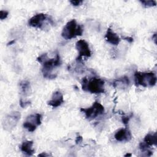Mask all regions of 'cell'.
Wrapping results in <instances>:
<instances>
[{"mask_svg": "<svg viewBox=\"0 0 157 157\" xmlns=\"http://www.w3.org/2000/svg\"><path fill=\"white\" fill-rule=\"evenodd\" d=\"M104 83V81L100 78L93 77L88 80L85 77L82 81V88L83 90L91 93H104L105 92Z\"/></svg>", "mask_w": 157, "mask_h": 157, "instance_id": "obj_1", "label": "cell"}, {"mask_svg": "<svg viewBox=\"0 0 157 157\" xmlns=\"http://www.w3.org/2000/svg\"><path fill=\"white\" fill-rule=\"evenodd\" d=\"M83 27L82 25L77 24L75 19H72L68 21L64 26L61 36L66 40H69L80 36L83 34Z\"/></svg>", "mask_w": 157, "mask_h": 157, "instance_id": "obj_2", "label": "cell"}, {"mask_svg": "<svg viewBox=\"0 0 157 157\" xmlns=\"http://www.w3.org/2000/svg\"><path fill=\"white\" fill-rule=\"evenodd\" d=\"M134 81L137 86L152 87L156 83V77L155 74L152 72H142L136 71L134 73Z\"/></svg>", "mask_w": 157, "mask_h": 157, "instance_id": "obj_3", "label": "cell"}, {"mask_svg": "<svg viewBox=\"0 0 157 157\" xmlns=\"http://www.w3.org/2000/svg\"><path fill=\"white\" fill-rule=\"evenodd\" d=\"M61 64V61L59 55L58 54L55 58L48 59L47 58L42 63V72L43 75L45 78H55L56 77V74H52L53 69L60 66Z\"/></svg>", "mask_w": 157, "mask_h": 157, "instance_id": "obj_4", "label": "cell"}, {"mask_svg": "<svg viewBox=\"0 0 157 157\" xmlns=\"http://www.w3.org/2000/svg\"><path fill=\"white\" fill-rule=\"evenodd\" d=\"M80 111L85 114L86 118L94 119L103 114L105 112L104 106L98 101H95L93 105L88 108H81Z\"/></svg>", "mask_w": 157, "mask_h": 157, "instance_id": "obj_5", "label": "cell"}, {"mask_svg": "<svg viewBox=\"0 0 157 157\" xmlns=\"http://www.w3.org/2000/svg\"><path fill=\"white\" fill-rule=\"evenodd\" d=\"M42 115L40 113L31 114L26 118L23 123V127L29 132H33L41 124Z\"/></svg>", "mask_w": 157, "mask_h": 157, "instance_id": "obj_6", "label": "cell"}, {"mask_svg": "<svg viewBox=\"0 0 157 157\" xmlns=\"http://www.w3.org/2000/svg\"><path fill=\"white\" fill-rule=\"evenodd\" d=\"M51 20H52V19L47 14L40 13L30 18L28 21V25L33 28L42 29L44 26V23Z\"/></svg>", "mask_w": 157, "mask_h": 157, "instance_id": "obj_7", "label": "cell"}, {"mask_svg": "<svg viewBox=\"0 0 157 157\" xmlns=\"http://www.w3.org/2000/svg\"><path fill=\"white\" fill-rule=\"evenodd\" d=\"M20 113L18 112H13L9 114L2 123L4 129L7 131L13 129L17 124V122L20 118Z\"/></svg>", "mask_w": 157, "mask_h": 157, "instance_id": "obj_8", "label": "cell"}, {"mask_svg": "<svg viewBox=\"0 0 157 157\" xmlns=\"http://www.w3.org/2000/svg\"><path fill=\"white\" fill-rule=\"evenodd\" d=\"M75 48L78 52L79 56L77 58V60L80 61L83 56L90 57L91 55V52L89 47L88 44L83 39H80L76 42Z\"/></svg>", "mask_w": 157, "mask_h": 157, "instance_id": "obj_9", "label": "cell"}, {"mask_svg": "<svg viewBox=\"0 0 157 157\" xmlns=\"http://www.w3.org/2000/svg\"><path fill=\"white\" fill-rule=\"evenodd\" d=\"M114 137L120 142H128L131 139L132 135L128 128H121L115 132Z\"/></svg>", "mask_w": 157, "mask_h": 157, "instance_id": "obj_10", "label": "cell"}, {"mask_svg": "<svg viewBox=\"0 0 157 157\" xmlns=\"http://www.w3.org/2000/svg\"><path fill=\"white\" fill-rule=\"evenodd\" d=\"M64 102L63 94L59 91H55L52 96V99L48 102V105L52 107H57L60 106Z\"/></svg>", "mask_w": 157, "mask_h": 157, "instance_id": "obj_11", "label": "cell"}, {"mask_svg": "<svg viewBox=\"0 0 157 157\" xmlns=\"http://www.w3.org/2000/svg\"><path fill=\"white\" fill-rule=\"evenodd\" d=\"M105 38L107 42L113 45H118L121 41L119 36L116 33H115L110 28H109L107 29L106 34L105 35Z\"/></svg>", "mask_w": 157, "mask_h": 157, "instance_id": "obj_12", "label": "cell"}, {"mask_svg": "<svg viewBox=\"0 0 157 157\" xmlns=\"http://www.w3.org/2000/svg\"><path fill=\"white\" fill-rule=\"evenodd\" d=\"M33 142L32 140L24 141L20 146L21 151L28 156H31L34 153V150L33 148Z\"/></svg>", "mask_w": 157, "mask_h": 157, "instance_id": "obj_13", "label": "cell"}, {"mask_svg": "<svg viewBox=\"0 0 157 157\" xmlns=\"http://www.w3.org/2000/svg\"><path fill=\"white\" fill-rule=\"evenodd\" d=\"M144 142L148 146H152V145L156 146L157 145L156 133L154 132L153 134L152 133L147 134L144 137Z\"/></svg>", "mask_w": 157, "mask_h": 157, "instance_id": "obj_14", "label": "cell"}, {"mask_svg": "<svg viewBox=\"0 0 157 157\" xmlns=\"http://www.w3.org/2000/svg\"><path fill=\"white\" fill-rule=\"evenodd\" d=\"M21 92L24 94L29 93L30 90V83L27 80H22L19 84Z\"/></svg>", "mask_w": 157, "mask_h": 157, "instance_id": "obj_15", "label": "cell"}, {"mask_svg": "<svg viewBox=\"0 0 157 157\" xmlns=\"http://www.w3.org/2000/svg\"><path fill=\"white\" fill-rule=\"evenodd\" d=\"M129 83V78L126 76H124L121 78H120L118 80H115L113 83V85L116 87L117 86H118L119 84L121 85H123L125 86H128Z\"/></svg>", "mask_w": 157, "mask_h": 157, "instance_id": "obj_16", "label": "cell"}, {"mask_svg": "<svg viewBox=\"0 0 157 157\" xmlns=\"http://www.w3.org/2000/svg\"><path fill=\"white\" fill-rule=\"evenodd\" d=\"M140 2L142 4V5L146 8L153 7L156 5V2L155 1L153 0H149V1H140Z\"/></svg>", "mask_w": 157, "mask_h": 157, "instance_id": "obj_17", "label": "cell"}, {"mask_svg": "<svg viewBox=\"0 0 157 157\" xmlns=\"http://www.w3.org/2000/svg\"><path fill=\"white\" fill-rule=\"evenodd\" d=\"M8 14H9V13H8L7 11L1 10L0 11V19H1V20H4V19H6V18L7 17Z\"/></svg>", "mask_w": 157, "mask_h": 157, "instance_id": "obj_18", "label": "cell"}, {"mask_svg": "<svg viewBox=\"0 0 157 157\" xmlns=\"http://www.w3.org/2000/svg\"><path fill=\"white\" fill-rule=\"evenodd\" d=\"M47 58V53H44L42 55L39 56L37 58V61L40 63H42L43 61Z\"/></svg>", "mask_w": 157, "mask_h": 157, "instance_id": "obj_19", "label": "cell"}, {"mask_svg": "<svg viewBox=\"0 0 157 157\" xmlns=\"http://www.w3.org/2000/svg\"><path fill=\"white\" fill-rule=\"evenodd\" d=\"M131 117H132V114L130 116H128V117H123L121 120H122V122L123 123V124H126V125L128 124Z\"/></svg>", "mask_w": 157, "mask_h": 157, "instance_id": "obj_20", "label": "cell"}, {"mask_svg": "<svg viewBox=\"0 0 157 157\" xmlns=\"http://www.w3.org/2000/svg\"><path fill=\"white\" fill-rule=\"evenodd\" d=\"M71 2V4L74 6H78L81 5V4L83 3V1H80V0H77V1H69Z\"/></svg>", "mask_w": 157, "mask_h": 157, "instance_id": "obj_21", "label": "cell"}, {"mask_svg": "<svg viewBox=\"0 0 157 157\" xmlns=\"http://www.w3.org/2000/svg\"><path fill=\"white\" fill-rule=\"evenodd\" d=\"M29 104H30V102H29V101L24 102V101H23V100H22L21 99L20 100V106H21V107H23V108L26 107L27 105H29Z\"/></svg>", "mask_w": 157, "mask_h": 157, "instance_id": "obj_22", "label": "cell"}, {"mask_svg": "<svg viewBox=\"0 0 157 157\" xmlns=\"http://www.w3.org/2000/svg\"><path fill=\"white\" fill-rule=\"evenodd\" d=\"M82 141V137L80 136H77L76 139H75V144H78L81 143Z\"/></svg>", "mask_w": 157, "mask_h": 157, "instance_id": "obj_23", "label": "cell"}, {"mask_svg": "<svg viewBox=\"0 0 157 157\" xmlns=\"http://www.w3.org/2000/svg\"><path fill=\"white\" fill-rule=\"evenodd\" d=\"M123 39L127 40L129 43H131V42H133V38L131 37H125L123 38Z\"/></svg>", "mask_w": 157, "mask_h": 157, "instance_id": "obj_24", "label": "cell"}, {"mask_svg": "<svg viewBox=\"0 0 157 157\" xmlns=\"http://www.w3.org/2000/svg\"><path fill=\"white\" fill-rule=\"evenodd\" d=\"M49 155H50L49 154H46L45 153L43 152V153L39 154L38 156H49Z\"/></svg>", "mask_w": 157, "mask_h": 157, "instance_id": "obj_25", "label": "cell"}, {"mask_svg": "<svg viewBox=\"0 0 157 157\" xmlns=\"http://www.w3.org/2000/svg\"><path fill=\"white\" fill-rule=\"evenodd\" d=\"M156 33H155L154 35L152 36V39H154V40H155V43H156Z\"/></svg>", "mask_w": 157, "mask_h": 157, "instance_id": "obj_26", "label": "cell"}, {"mask_svg": "<svg viewBox=\"0 0 157 157\" xmlns=\"http://www.w3.org/2000/svg\"><path fill=\"white\" fill-rule=\"evenodd\" d=\"M15 42V40H12V41H10V42H9L8 44H7V45H12V44H13V43H14Z\"/></svg>", "mask_w": 157, "mask_h": 157, "instance_id": "obj_27", "label": "cell"}, {"mask_svg": "<svg viewBox=\"0 0 157 157\" xmlns=\"http://www.w3.org/2000/svg\"><path fill=\"white\" fill-rule=\"evenodd\" d=\"M124 156H131V153H127V154L124 155Z\"/></svg>", "mask_w": 157, "mask_h": 157, "instance_id": "obj_28", "label": "cell"}]
</instances>
